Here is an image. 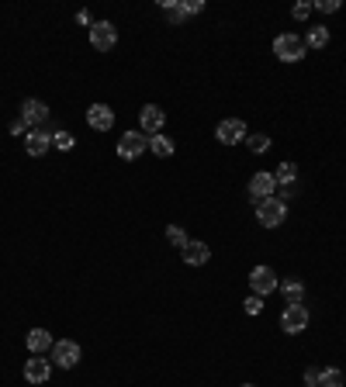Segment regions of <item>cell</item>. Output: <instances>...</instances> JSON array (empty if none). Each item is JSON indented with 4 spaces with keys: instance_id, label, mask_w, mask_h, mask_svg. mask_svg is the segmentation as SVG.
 I'll list each match as a JSON object with an SVG mask.
<instances>
[{
    "instance_id": "obj_1",
    "label": "cell",
    "mask_w": 346,
    "mask_h": 387,
    "mask_svg": "<svg viewBox=\"0 0 346 387\" xmlns=\"http://www.w3.org/2000/svg\"><path fill=\"white\" fill-rule=\"evenodd\" d=\"M305 39H298V35H291V32H284V35H277L273 39V56L280 59V63H301L305 59Z\"/></svg>"
},
{
    "instance_id": "obj_2",
    "label": "cell",
    "mask_w": 346,
    "mask_h": 387,
    "mask_svg": "<svg viewBox=\"0 0 346 387\" xmlns=\"http://www.w3.org/2000/svg\"><path fill=\"white\" fill-rule=\"evenodd\" d=\"M284 218H287V204L280 197H267L256 204V221L263 228H277V225H284Z\"/></svg>"
},
{
    "instance_id": "obj_3",
    "label": "cell",
    "mask_w": 346,
    "mask_h": 387,
    "mask_svg": "<svg viewBox=\"0 0 346 387\" xmlns=\"http://www.w3.org/2000/svg\"><path fill=\"white\" fill-rule=\"evenodd\" d=\"M146 149H149V139H146L142 128H132V132H125V135L118 139V156H122V159H139Z\"/></svg>"
},
{
    "instance_id": "obj_4",
    "label": "cell",
    "mask_w": 346,
    "mask_h": 387,
    "mask_svg": "<svg viewBox=\"0 0 346 387\" xmlns=\"http://www.w3.org/2000/svg\"><path fill=\"white\" fill-rule=\"evenodd\" d=\"M308 321H311V315H308V308H305V304H287V308L280 311V328H284L287 335L305 332V328H308Z\"/></svg>"
},
{
    "instance_id": "obj_5",
    "label": "cell",
    "mask_w": 346,
    "mask_h": 387,
    "mask_svg": "<svg viewBox=\"0 0 346 387\" xmlns=\"http://www.w3.org/2000/svg\"><path fill=\"white\" fill-rule=\"evenodd\" d=\"M90 46H94L97 52L115 49V46H118V28H115L111 21H94V25H90Z\"/></svg>"
},
{
    "instance_id": "obj_6",
    "label": "cell",
    "mask_w": 346,
    "mask_h": 387,
    "mask_svg": "<svg viewBox=\"0 0 346 387\" xmlns=\"http://www.w3.org/2000/svg\"><path fill=\"white\" fill-rule=\"evenodd\" d=\"M249 287H253L256 297H267V294H273V290L280 287V280H277V273H273L270 266H253V273H249Z\"/></svg>"
},
{
    "instance_id": "obj_7",
    "label": "cell",
    "mask_w": 346,
    "mask_h": 387,
    "mask_svg": "<svg viewBox=\"0 0 346 387\" xmlns=\"http://www.w3.org/2000/svg\"><path fill=\"white\" fill-rule=\"evenodd\" d=\"M49 353H52V363H56V366H63V370H73V366L80 363V356H84V353H80V346H77L73 339L56 342Z\"/></svg>"
},
{
    "instance_id": "obj_8",
    "label": "cell",
    "mask_w": 346,
    "mask_h": 387,
    "mask_svg": "<svg viewBox=\"0 0 346 387\" xmlns=\"http://www.w3.org/2000/svg\"><path fill=\"white\" fill-rule=\"evenodd\" d=\"M246 121H239V118H225L218 128H215V139L222 142V146H236V142H246Z\"/></svg>"
},
{
    "instance_id": "obj_9",
    "label": "cell",
    "mask_w": 346,
    "mask_h": 387,
    "mask_svg": "<svg viewBox=\"0 0 346 387\" xmlns=\"http://www.w3.org/2000/svg\"><path fill=\"white\" fill-rule=\"evenodd\" d=\"M139 125H142L146 135H160L163 125H166V111H163L160 104H146V108L139 111Z\"/></svg>"
},
{
    "instance_id": "obj_10",
    "label": "cell",
    "mask_w": 346,
    "mask_h": 387,
    "mask_svg": "<svg viewBox=\"0 0 346 387\" xmlns=\"http://www.w3.org/2000/svg\"><path fill=\"white\" fill-rule=\"evenodd\" d=\"M87 125H90L94 132H111V128H115V111H111L108 104H90V108H87Z\"/></svg>"
},
{
    "instance_id": "obj_11",
    "label": "cell",
    "mask_w": 346,
    "mask_h": 387,
    "mask_svg": "<svg viewBox=\"0 0 346 387\" xmlns=\"http://www.w3.org/2000/svg\"><path fill=\"white\" fill-rule=\"evenodd\" d=\"M46 118H49V104H46V101H35V97H28V101L21 104V121H25L28 128H39Z\"/></svg>"
},
{
    "instance_id": "obj_12",
    "label": "cell",
    "mask_w": 346,
    "mask_h": 387,
    "mask_svg": "<svg viewBox=\"0 0 346 387\" xmlns=\"http://www.w3.org/2000/svg\"><path fill=\"white\" fill-rule=\"evenodd\" d=\"M273 190H277L273 173H256V177L249 180V197H253V204H260V201L273 197Z\"/></svg>"
},
{
    "instance_id": "obj_13",
    "label": "cell",
    "mask_w": 346,
    "mask_h": 387,
    "mask_svg": "<svg viewBox=\"0 0 346 387\" xmlns=\"http://www.w3.org/2000/svg\"><path fill=\"white\" fill-rule=\"evenodd\" d=\"M49 146H52V135H49L46 128H32V132L25 135V152H28V156H46Z\"/></svg>"
},
{
    "instance_id": "obj_14",
    "label": "cell",
    "mask_w": 346,
    "mask_h": 387,
    "mask_svg": "<svg viewBox=\"0 0 346 387\" xmlns=\"http://www.w3.org/2000/svg\"><path fill=\"white\" fill-rule=\"evenodd\" d=\"M52 377V366H49V359H42V356H32L28 363H25V380L28 384H46Z\"/></svg>"
},
{
    "instance_id": "obj_15",
    "label": "cell",
    "mask_w": 346,
    "mask_h": 387,
    "mask_svg": "<svg viewBox=\"0 0 346 387\" xmlns=\"http://www.w3.org/2000/svg\"><path fill=\"white\" fill-rule=\"evenodd\" d=\"M25 342H28V349H32V356H42V353H49V349L56 346V339H52V332H46V328H32Z\"/></svg>"
},
{
    "instance_id": "obj_16",
    "label": "cell",
    "mask_w": 346,
    "mask_h": 387,
    "mask_svg": "<svg viewBox=\"0 0 346 387\" xmlns=\"http://www.w3.org/2000/svg\"><path fill=\"white\" fill-rule=\"evenodd\" d=\"M180 252H184V259H187L191 266H204V263L211 259V249H208L204 242H187Z\"/></svg>"
},
{
    "instance_id": "obj_17",
    "label": "cell",
    "mask_w": 346,
    "mask_h": 387,
    "mask_svg": "<svg viewBox=\"0 0 346 387\" xmlns=\"http://www.w3.org/2000/svg\"><path fill=\"white\" fill-rule=\"evenodd\" d=\"M277 290L284 294V301H287V304H305V284H301L298 277H287Z\"/></svg>"
},
{
    "instance_id": "obj_18",
    "label": "cell",
    "mask_w": 346,
    "mask_h": 387,
    "mask_svg": "<svg viewBox=\"0 0 346 387\" xmlns=\"http://www.w3.org/2000/svg\"><path fill=\"white\" fill-rule=\"evenodd\" d=\"M329 46V28L325 25H311L305 35V49H325Z\"/></svg>"
},
{
    "instance_id": "obj_19",
    "label": "cell",
    "mask_w": 346,
    "mask_h": 387,
    "mask_svg": "<svg viewBox=\"0 0 346 387\" xmlns=\"http://www.w3.org/2000/svg\"><path fill=\"white\" fill-rule=\"evenodd\" d=\"M149 149H153L160 159H166V156H173V149H177V146H173V139H170V135H163V132H160V135H153V139H149Z\"/></svg>"
},
{
    "instance_id": "obj_20",
    "label": "cell",
    "mask_w": 346,
    "mask_h": 387,
    "mask_svg": "<svg viewBox=\"0 0 346 387\" xmlns=\"http://www.w3.org/2000/svg\"><path fill=\"white\" fill-rule=\"evenodd\" d=\"M273 183H280V187L298 183V166H294V163H280V166L273 170Z\"/></svg>"
},
{
    "instance_id": "obj_21",
    "label": "cell",
    "mask_w": 346,
    "mask_h": 387,
    "mask_svg": "<svg viewBox=\"0 0 346 387\" xmlns=\"http://www.w3.org/2000/svg\"><path fill=\"white\" fill-rule=\"evenodd\" d=\"M163 14H166V21L170 25H184V4H180V0H163Z\"/></svg>"
},
{
    "instance_id": "obj_22",
    "label": "cell",
    "mask_w": 346,
    "mask_h": 387,
    "mask_svg": "<svg viewBox=\"0 0 346 387\" xmlns=\"http://www.w3.org/2000/svg\"><path fill=\"white\" fill-rule=\"evenodd\" d=\"M318 387H343V373H339L336 366L318 370Z\"/></svg>"
},
{
    "instance_id": "obj_23",
    "label": "cell",
    "mask_w": 346,
    "mask_h": 387,
    "mask_svg": "<svg viewBox=\"0 0 346 387\" xmlns=\"http://www.w3.org/2000/svg\"><path fill=\"white\" fill-rule=\"evenodd\" d=\"M166 242H170L173 249H184L191 239H187V232H184L180 225H170V228H166Z\"/></svg>"
},
{
    "instance_id": "obj_24",
    "label": "cell",
    "mask_w": 346,
    "mask_h": 387,
    "mask_svg": "<svg viewBox=\"0 0 346 387\" xmlns=\"http://www.w3.org/2000/svg\"><path fill=\"white\" fill-rule=\"evenodd\" d=\"M52 146H56L59 152H70V149L77 146V139H73L70 132H56V135H52Z\"/></svg>"
},
{
    "instance_id": "obj_25",
    "label": "cell",
    "mask_w": 346,
    "mask_h": 387,
    "mask_svg": "<svg viewBox=\"0 0 346 387\" xmlns=\"http://www.w3.org/2000/svg\"><path fill=\"white\" fill-rule=\"evenodd\" d=\"M246 146H249V152H267L270 149V139L256 132V135H246Z\"/></svg>"
},
{
    "instance_id": "obj_26",
    "label": "cell",
    "mask_w": 346,
    "mask_h": 387,
    "mask_svg": "<svg viewBox=\"0 0 346 387\" xmlns=\"http://www.w3.org/2000/svg\"><path fill=\"white\" fill-rule=\"evenodd\" d=\"M311 8H315L311 0H301V4H294V8H291V18H294V21H305V18L311 14Z\"/></svg>"
},
{
    "instance_id": "obj_27",
    "label": "cell",
    "mask_w": 346,
    "mask_h": 387,
    "mask_svg": "<svg viewBox=\"0 0 346 387\" xmlns=\"http://www.w3.org/2000/svg\"><path fill=\"white\" fill-rule=\"evenodd\" d=\"M260 311H263V297L249 294V297H246V315H260Z\"/></svg>"
},
{
    "instance_id": "obj_28",
    "label": "cell",
    "mask_w": 346,
    "mask_h": 387,
    "mask_svg": "<svg viewBox=\"0 0 346 387\" xmlns=\"http://www.w3.org/2000/svg\"><path fill=\"white\" fill-rule=\"evenodd\" d=\"M322 14H336L339 11V0H318V4H315Z\"/></svg>"
},
{
    "instance_id": "obj_29",
    "label": "cell",
    "mask_w": 346,
    "mask_h": 387,
    "mask_svg": "<svg viewBox=\"0 0 346 387\" xmlns=\"http://www.w3.org/2000/svg\"><path fill=\"white\" fill-rule=\"evenodd\" d=\"M204 11V0H187V4H184V14L191 18V14H201Z\"/></svg>"
},
{
    "instance_id": "obj_30",
    "label": "cell",
    "mask_w": 346,
    "mask_h": 387,
    "mask_svg": "<svg viewBox=\"0 0 346 387\" xmlns=\"http://www.w3.org/2000/svg\"><path fill=\"white\" fill-rule=\"evenodd\" d=\"M28 132H32V128H28V125H25L21 118H18V121L11 125V135H28Z\"/></svg>"
},
{
    "instance_id": "obj_31",
    "label": "cell",
    "mask_w": 346,
    "mask_h": 387,
    "mask_svg": "<svg viewBox=\"0 0 346 387\" xmlns=\"http://www.w3.org/2000/svg\"><path fill=\"white\" fill-rule=\"evenodd\" d=\"M305 384H308V387H318V370L308 366V370H305Z\"/></svg>"
},
{
    "instance_id": "obj_32",
    "label": "cell",
    "mask_w": 346,
    "mask_h": 387,
    "mask_svg": "<svg viewBox=\"0 0 346 387\" xmlns=\"http://www.w3.org/2000/svg\"><path fill=\"white\" fill-rule=\"evenodd\" d=\"M77 21H80V25H94V21H90V11H80V14H77Z\"/></svg>"
},
{
    "instance_id": "obj_33",
    "label": "cell",
    "mask_w": 346,
    "mask_h": 387,
    "mask_svg": "<svg viewBox=\"0 0 346 387\" xmlns=\"http://www.w3.org/2000/svg\"><path fill=\"white\" fill-rule=\"evenodd\" d=\"M242 387H256V384H242Z\"/></svg>"
},
{
    "instance_id": "obj_34",
    "label": "cell",
    "mask_w": 346,
    "mask_h": 387,
    "mask_svg": "<svg viewBox=\"0 0 346 387\" xmlns=\"http://www.w3.org/2000/svg\"><path fill=\"white\" fill-rule=\"evenodd\" d=\"M305 387H308V384H305Z\"/></svg>"
}]
</instances>
